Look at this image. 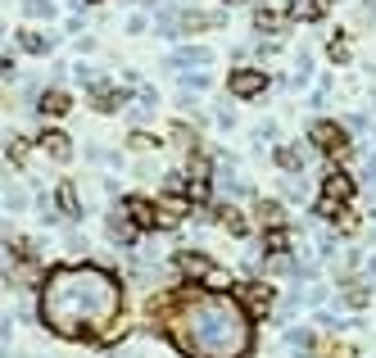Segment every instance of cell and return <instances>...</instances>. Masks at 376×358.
Returning <instances> with one entry per match:
<instances>
[{
  "instance_id": "277c9868",
  "label": "cell",
  "mask_w": 376,
  "mask_h": 358,
  "mask_svg": "<svg viewBox=\"0 0 376 358\" xmlns=\"http://www.w3.org/2000/svg\"><path fill=\"white\" fill-rule=\"evenodd\" d=\"M227 91L236 100H254V96L268 91V73H263V68H236V73L227 77Z\"/></svg>"
},
{
  "instance_id": "e0dca14e",
  "label": "cell",
  "mask_w": 376,
  "mask_h": 358,
  "mask_svg": "<svg viewBox=\"0 0 376 358\" xmlns=\"http://www.w3.org/2000/svg\"><path fill=\"white\" fill-rule=\"evenodd\" d=\"M5 209H10V213H23V209H28V196H23L19 186H10V191H5Z\"/></svg>"
},
{
  "instance_id": "ba28073f",
  "label": "cell",
  "mask_w": 376,
  "mask_h": 358,
  "mask_svg": "<svg viewBox=\"0 0 376 358\" xmlns=\"http://www.w3.org/2000/svg\"><path fill=\"white\" fill-rule=\"evenodd\" d=\"M41 150L50 154L54 163H68V159H73V150H68V136H59V131H45V136H41Z\"/></svg>"
},
{
  "instance_id": "d6986e66",
  "label": "cell",
  "mask_w": 376,
  "mask_h": 358,
  "mask_svg": "<svg viewBox=\"0 0 376 358\" xmlns=\"http://www.w3.org/2000/svg\"><path fill=\"white\" fill-rule=\"evenodd\" d=\"M132 150H154V141L145 136V131H132Z\"/></svg>"
},
{
  "instance_id": "7402d4cb",
  "label": "cell",
  "mask_w": 376,
  "mask_h": 358,
  "mask_svg": "<svg viewBox=\"0 0 376 358\" xmlns=\"http://www.w3.org/2000/svg\"><path fill=\"white\" fill-rule=\"evenodd\" d=\"M363 19H376V0H367V5H363Z\"/></svg>"
},
{
  "instance_id": "d4e9b609",
  "label": "cell",
  "mask_w": 376,
  "mask_h": 358,
  "mask_svg": "<svg viewBox=\"0 0 376 358\" xmlns=\"http://www.w3.org/2000/svg\"><path fill=\"white\" fill-rule=\"evenodd\" d=\"M177 5H182V0H177Z\"/></svg>"
},
{
  "instance_id": "9a60e30c",
  "label": "cell",
  "mask_w": 376,
  "mask_h": 358,
  "mask_svg": "<svg viewBox=\"0 0 376 358\" xmlns=\"http://www.w3.org/2000/svg\"><path fill=\"white\" fill-rule=\"evenodd\" d=\"M28 19H54V0H23Z\"/></svg>"
},
{
  "instance_id": "8fae6325",
  "label": "cell",
  "mask_w": 376,
  "mask_h": 358,
  "mask_svg": "<svg viewBox=\"0 0 376 358\" xmlns=\"http://www.w3.org/2000/svg\"><path fill=\"white\" fill-rule=\"evenodd\" d=\"M272 299H277V291H272V286H245V304L254 308V313H268Z\"/></svg>"
},
{
  "instance_id": "5b68a950",
  "label": "cell",
  "mask_w": 376,
  "mask_h": 358,
  "mask_svg": "<svg viewBox=\"0 0 376 358\" xmlns=\"http://www.w3.org/2000/svg\"><path fill=\"white\" fill-rule=\"evenodd\" d=\"M205 64H213L209 45H182V50L168 54V68H205Z\"/></svg>"
},
{
  "instance_id": "cb8c5ba5",
  "label": "cell",
  "mask_w": 376,
  "mask_h": 358,
  "mask_svg": "<svg viewBox=\"0 0 376 358\" xmlns=\"http://www.w3.org/2000/svg\"><path fill=\"white\" fill-rule=\"evenodd\" d=\"M28 358H41V354H28Z\"/></svg>"
},
{
  "instance_id": "5bb4252c",
  "label": "cell",
  "mask_w": 376,
  "mask_h": 358,
  "mask_svg": "<svg viewBox=\"0 0 376 358\" xmlns=\"http://www.w3.org/2000/svg\"><path fill=\"white\" fill-rule=\"evenodd\" d=\"M177 263H182L186 272H195V277H209V272H213V263H209L205 254H191V250H182V254H177Z\"/></svg>"
},
{
  "instance_id": "ffe728a7",
  "label": "cell",
  "mask_w": 376,
  "mask_h": 358,
  "mask_svg": "<svg viewBox=\"0 0 376 358\" xmlns=\"http://www.w3.org/2000/svg\"><path fill=\"white\" fill-rule=\"evenodd\" d=\"M291 345H295V349H309L313 336H309V331H291Z\"/></svg>"
},
{
  "instance_id": "44dd1931",
  "label": "cell",
  "mask_w": 376,
  "mask_h": 358,
  "mask_svg": "<svg viewBox=\"0 0 376 358\" xmlns=\"http://www.w3.org/2000/svg\"><path fill=\"white\" fill-rule=\"evenodd\" d=\"M127 32H145V14H132V19H127Z\"/></svg>"
},
{
  "instance_id": "7a4b0ae2",
  "label": "cell",
  "mask_w": 376,
  "mask_h": 358,
  "mask_svg": "<svg viewBox=\"0 0 376 358\" xmlns=\"http://www.w3.org/2000/svg\"><path fill=\"white\" fill-rule=\"evenodd\" d=\"M172 345L186 358H245L254 345L249 313L231 295H195L172 313Z\"/></svg>"
},
{
  "instance_id": "3957f363",
  "label": "cell",
  "mask_w": 376,
  "mask_h": 358,
  "mask_svg": "<svg viewBox=\"0 0 376 358\" xmlns=\"http://www.w3.org/2000/svg\"><path fill=\"white\" fill-rule=\"evenodd\" d=\"M349 196H354V177L326 173V186H322V204H317V213H322V218H335V209H340Z\"/></svg>"
},
{
  "instance_id": "52a82bcc",
  "label": "cell",
  "mask_w": 376,
  "mask_h": 358,
  "mask_svg": "<svg viewBox=\"0 0 376 358\" xmlns=\"http://www.w3.org/2000/svg\"><path fill=\"white\" fill-rule=\"evenodd\" d=\"M105 227H109V236H114V240H123V245H132V240H136V227L127 222V209H114Z\"/></svg>"
},
{
  "instance_id": "9c48e42d",
  "label": "cell",
  "mask_w": 376,
  "mask_h": 358,
  "mask_svg": "<svg viewBox=\"0 0 376 358\" xmlns=\"http://www.w3.org/2000/svg\"><path fill=\"white\" fill-rule=\"evenodd\" d=\"M277 163H281V168H291V173H300L304 163H309V150H304V141L281 145V150H277Z\"/></svg>"
},
{
  "instance_id": "ac0fdd59",
  "label": "cell",
  "mask_w": 376,
  "mask_h": 358,
  "mask_svg": "<svg viewBox=\"0 0 376 358\" xmlns=\"http://www.w3.org/2000/svg\"><path fill=\"white\" fill-rule=\"evenodd\" d=\"M59 204H64L68 218H77V196H73V186H59Z\"/></svg>"
},
{
  "instance_id": "4fadbf2b",
  "label": "cell",
  "mask_w": 376,
  "mask_h": 358,
  "mask_svg": "<svg viewBox=\"0 0 376 358\" xmlns=\"http://www.w3.org/2000/svg\"><path fill=\"white\" fill-rule=\"evenodd\" d=\"M127 213H136V222H145V227H159V209L154 204H145V200H127Z\"/></svg>"
},
{
  "instance_id": "6da1fadb",
  "label": "cell",
  "mask_w": 376,
  "mask_h": 358,
  "mask_svg": "<svg viewBox=\"0 0 376 358\" xmlns=\"http://www.w3.org/2000/svg\"><path fill=\"white\" fill-rule=\"evenodd\" d=\"M123 308V286L96 263H64L41 282V322L64 340L100 336Z\"/></svg>"
},
{
  "instance_id": "30bf717a",
  "label": "cell",
  "mask_w": 376,
  "mask_h": 358,
  "mask_svg": "<svg viewBox=\"0 0 376 358\" xmlns=\"http://www.w3.org/2000/svg\"><path fill=\"white\" fill-rule=\"evenodd\" d=\"M36 114H45V118H64V114H68V96H64L59 87L45 91V96H41V109H36Z\"/></svg>"
},
{
  "instance_id": "2e32d148",
  "label": "cell",
  "mask_w": 376,
  "mask_h": 358,
  "mask_svg": "<svg viewBox=\"0 0 376 358\" xmlns=\"http://www.w3.org/2000/svg\"><path fill=\"white\" fill-rule=\"evenodd\" d=\"M182 91H209V73H182Z\"/></svg>"
},
{
  "instance_id": "8992f818",
  "label": "cell",
  "mask_w": 376,
  "mask_h": 358,
  "mask_svg": "<svg viewBox=\"0 0 376 358\" xmlns=\"http://www.w3.org/2000/svg\"><path fill=\"white\" fill-rule=\"evenodd\" d=\"M309 141L317 145V150L335 154V150H344V131L335 127V123H313V127H309Z\"/></svg>"
},
{
  "instance_id": "7c38bea8",
  "label": "cell",
  "mask_w": 376,
  "mask_h": 358,
  "mask_svg": "<svg viewBox=\"0 0 376 358\" xmlns=\"http://www.w3.org/2000/svg\"><path fill=\"white\" fill-rule=\"evenodd\" d=\"M54 41H59V36H45V32H28V28L19 32V45H23L28 54H45V50H50Z\"/></svg>"
},
{
  "instance_id": "603a6c76",
  "label": "cell",
  "mask_w": 376,
  "mask_h": 358,
  "mask_svg": "<svg viewBox=\"0 0 376 358\" xmlns=\"http://www.w3.org/2000/svg\"><path fill=\"white\" fill-rule=\"evenodd\" d=\"M367 272H372V277H376V254H372V259H367Z\"/></svg>"
}]
</instances>
